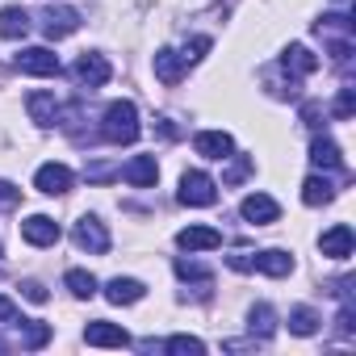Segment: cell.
<instances>
[{
	"label": "cell",
	"instance_id": "obj_29",
	"mask_svg": "<svg viewBox=\"0 0 356 356\" xmlns=\"http://www.w3.org/2000/svg\"><path fill=\"white\" fill-rule=\"evenodd\" d=\"M248 172H252V155H235V163H231L227 176H222V185H239V181H248Z\"/></svg>",
	"mask_w": 356,
	"mask_h": 356
},
{
	"label": "cell",
	"instance_id": "obj_8",
	"mask_svg": "<svg viewBox=\"0 0 356 356\" xmlns=\"http://www.w3.org/2000/svg\"><path fill=\"white\" fill-rule=\"evenodd\" d=\"M22 235H26V243H34V248H51V243H59V222L55 218H47V214H30L26 222H22Z\"/></svg>",
	"mask_w": 356,
	"mask_h": 356
},
{
	"label": "cell",
	"instance_id": "obj_12",
	"mask_svg": "<svg viewBox=\"0 0 356 356\" xmlns=\"http://www.w3.org/2000/svg\"><path fill=\"white\" fill-rule=\"evenodd\" d=\"M193 147H197V155H206V159H231V134L227 130H202L197 138H193Z\"/></svg>",
	"mask_w": 356,
	"mask_h": 356
},
{
	"label": "cell",
	"instance_id": "obj_26",
	"mask_svg": "<svg viewBox=\"0 0 356 356\" xmlns=\"http://www.w3.org/2000/svg\"><path fill=\"white\" fill-rule=\"evenodd\" d=\"M163 352H172V356H202L206 343H202L197 335H172V339L163 343Z\"/></svg>",
	"mask_w": 356,
	"mask_h": 356
},
{
	"label": "cell",
	"instance_id": "obj_23",
	"mask_svg": "<svg viewBox=\"0 0 356 356\" xmlns=\"http://www.w3.org/2000/svg\"><path fill=\"white\" fill-rule=\"evenodd\" d=\"M335 197V185L327 181V176H306V185H302V202L306 206H327Z\"/></svg>",
	"mask_w": 356,
	"mask_h": 356
},
{
	"label": "cell",
	"instance_id": "obj_6",
	"mask_svg": "<svg viewBox=\"0 0 356 356\" xmlns=\"http://www.w3.org/2000/svg\"><path fill=\"white\" fill-rule=\"evenodd\" d=\"M72 72H76V80H80V84H88V88H101V84H109V76H113L109 59H105V55H88V51L76 59V67H72Z\"/></svg>",
	"mask_w": 356,
	"mask_h": 356
},
{
	"label": "cell",
	"instance_id": "obj_20",
	"mask_svg": "<svg viewBox=\"0 0 356 356\" xmlns=\"http://www.w3.org/2000/svg\"><path fill=\"white\" fill-rule=\"evenodd\" d=\"M310 163L314 168H327V172H343V155L331 138H314L310 143Z\"/></svg>",
	"mask_w": 356,
	"mask_h": 356
},
{
	"label": "cell",
	"instance_id": "obj_24",
	"mask_svg": "<svg viewBox=\"0 0 356 356\" xmlns=\"http://www.w3.org/2000/svg\"><path fill=\"white\" fill-rule=\"evenodd\" d=\"M277 331V314H273V306L268 302H260V306H252V335H260V339H268Z\"/></svg>",
	"mask_w": 356,
	"mask_h": 356
},
{
	"label": "cell",
	"instance_id": "obj_9",
	"mask_svg": "<svg viewBox=\"0 0 356 356\" xmlns=\"http://www.w3.org/2000/svg\"><path fill=\"white\" fill-rule=\"evenodd\" d=\"M243 218L256 222V227H268V222L281 218V206H277L268 193H252V197H243Z\"/></svg>",
	"mask_w": 356,
	"mask_h": 356
},
{
	"label": "cell",
	"instance_id": "obj_22",
	"mask_svg": "<svg viewBox=\"0 0 356 356\" xmlns=\"http://www.w3.org/2000/svg\"><path fill=\"white\" fill-rule=\"evenodd\" d=\"M176 277L181 281H193L197 285V298H210V268L206 264H197V260H176Z\"/></svg>",
	"mask_w": 356,
	"mask_h": 356
},
{
	"label": "cell",
	"instance_id": "obj_10",
	"mask_svg": "<svg viewBox=\"0 0 356 356\" xmlns=\"http://www.w3.org/2000/svg\"><path fill=\"white\" fill-rule=\"evenodd\" d=\"M122 176H126L134 189H147V185L159 181V163H155V155H134V159L122 168Z\"/></svg>",
	"mask_w": 356,
	"mask_h": 356
},
{
	"label": "cell",
	"instance_id": "obj_28",
	"mask_svg": "<svg viewBox=\"0 0 356 356\" xmlns=\"http://www.w3.org/2000/svg\"><path fill=\"white\" fill-rule=\"evenodd\" d=\"M22 327H26V335H22V348H42L47 339H51V327L47 323H38V318H17Z\"/></svg>",
	"mask_w": 356,
	"mask_h": 356
},
{
	"label": "cell",
	"instance_id": "obj_3",
	"mask_svg": "<svg viewBox=\"0 0 356 356\" xmlns=\"http://www.w3.org/2000/svg\"><path fill=\"white\" fill-rule=\"evenodd\" d=\"M76 248L80 252H88V256H105L109 252V231H105V222L101 218H92V214H84L80 222H76Z\"/></svg>",
	"mask_w": 356,
	"mask_h": 356
},
{
	"label": "cell",
	"instance_id": "obj_15",
	"mask_svg": "<svg viewBox=\"0 0 356 356\" xmlns=\"http://www.w3.org/2000/svg\"><path fill=\"white\" fill-rule=\"evenodd\" d=\"M185 67H189V63L176 55V51H155V80H159V84H168V88L181 84V80H185Z\"/></svg>",
	"mask_w": 356,
	"mask_h": 356
},
{
	"label": "cell",
	"instance_id": "obj_33",
	"mask_svg": "<svg viewBox=\"0 0 356 356\" xmlns=\"http://www.w3.org/2000/svg\"><path fill=\"white\" fill-rule=\"evenodd\" d=\"M202 51H210V38H193V47H185V55H181V59H185V63H197V59H202Z\"/></svg>",
	"mask_w": 356,
	"mask_h": 356
},
{
	"label": "cell",
	"instance_id": "obj_21",
	"mask_svg": "<svg viewBox=\"0 0 356 356\" xmlns=\"http://www.w3.org/2000/svg\"><path fill=\"white\" fill-rule=\"evenodd\" d=\"M256 268H260L264 277H285V273L293 268V256L281 252V248H268V252H256Z\"/></svg>",
	"mask_w": 356,
	"mask_h": 356
},
{
	"label": "cell",
	"instance_id": "obj_11",
	"mask_svg": "<svg viewBox=\"0 0 356 356\" xmlns=\"http://www.w3.org/2000/svg\"><path fill=\"white\" fill-rule=\"evenodd\" d=\"M176 243H181L185 252H214V248H222V235L214 227H185L181 235H176Z\"/></svg>",
	"mask_w": 356,
	"mask_h": 356
},
{
	"label": "cell",
	"instance_id": "obj_1",
	"mask_svg": "<svg viewBox=\"0 0 356 356\" xmlns=\"http://www.w3.org/2000/svg\"><path fill=\"white\" fill-rule=\"evenodd\" d=\"M138 109H134V101H113L109 109H105V122H101V134L109 138V143H118V147H130L134 138H138Z\"/></svg>",
	"mask_w": 356,
	"mask_h": 356
},
{
	"label": "cell",
	"instance_id": "obj_27",
	"mask_svg": "<svg viewBox=\"0 0 356 356\" xmlns=\"http://www.w3.org/2000/svg\"><path fill=\"white\" fill-rule=\"evenodd\" d=\"M63 281H67V289H72L76 298H92V293H97V277H92V273H84V268H72Z\"/></svg>",
	"mask_w": 356,
	"mask_h": 356
},
{
	"label": "cell",
	"instance_id": "obj_36",
	"mask_svg": "<svg viewBox=\"0 0 356 356\" xmlns=\"http://www.w3.org/2000/svg\"><path fill=\"white\" fill-rule=\"evenodd\" d=\"M17 318H22V310L9 298H0V323H17Z\"/></svg>",
	"mask_w": 356,
	"mask_h": 356
},
{
	"label": "cell",
	"instance_id": "obj_16",
	"mask_svg": "<svg viewBox=\"0 0 356 356\" xmlns=\"http://www.w3.org/2000/svg\"><path fill=\"white\" fill-rule=\"evenodd\" d=\"M281 67H285V72H293V76H314V72H318V55H314L310 47L293 42V47L281 55Z\"/></svg>",
	"mask_w": 356,
	"mask_h": 356
},
{
	"label": "cell",
	"instance_id": "obj_37",
	"mask_svg": "<svg viewBox=\"0 0 356 356\" xmlns=\"http://www.w3.org/2000/svg\"><path fill=\"white\" fill-rule=\"evenodd\" d=\"M0 348H5V339H0Z\"/></svg>",
	"mask_w": 356,
	"mask_h": 356
},
{
	"label": "cell",
	"instance_id": "obj_25",
	"mask_svg": "<svg viewBox=\"0 0 356 356\" xmlns=\"http://www.w3.org/2000/svg\"><path fill=\"white\" fill-rule=\"evenodd\" d=\"M289 331H293V335H314V331H318V314H314L310 306H293V310H289Z\"/></svg>",
	"mask_w": 356,
	"mask_h": 356
},
{
	"label": "cell",
	"instance_id": "obj_13",
	"mask_svg": "<svg viewBox=\"0 0 356 356\" xmlns=\"http://www.w3.org/2000/svg\"><path fill=\"white\" fill-rule=\"evenodd\" d=\"M143 293H147V285L134 281V277H113V281L105 285V298H109L113 306H134V302H143Z\"/></svg>",
	"mask_w": 356,
	"mask_h": 356
},
{
	"label": "cell",
	"instance_id": "obj_19",
	"mask_svg": "<svg viewBox=\"0 0 356 356\" xmlns=\"http://www.w3.org/2000/svg\"><path fill=\"white\" fill-rule=\"evenodd\" d=\"M30 34V13L22 5L0 9V38H26Z\"/></svg>",
	"mask_w": 356,
	"mask_h": 356
},
{
	"label": "cell",
	"instance_id": "obj_34",
	"mask_svg": "<svg viewBox=\"0 0 356 356\" xmlns=\"http://www.w3.org/2000/svg\"><path fill=\"white\" fill-rule=\"evenodd\" d=\"M352 109H356V97H352V88H343V92H339V105H335V113H339V118H352Z\"/></svg>",
	"mask_w": 356,
	"mask_h": 356
},
{
	"label": "cell",
	"instance_id": "obj_32",
	"mask_svg": "<svg viewBox=\"0 0 356 356\" xmlns=\"http://www.w3.org/2000/svg\"><path fill=\"white\" fill-rule=\"evenodd\" d=\"M84 176H88V181H113L118 172H113L109 163H88V168H84Z\"/></svg>",
	"mask_w": 356,
	"mask_h": 356
},
{
	"label": "cell",
	"instance_id": "obj_18",
	"mask_svg": "<svg viewBox=\"0 0 356 356\" xmlns=\"http://www.w3.org/2000/svg\"><path fill=\"white\" fill-rule=\"evenodd\" d=\"M26 109H30V118H34L38 126H55V118H59L55 92H30V97H26Z\"/></svg>",
	"mask_w": 356,
	"mask_h": 356
},
{
	"label": "cell",
	"instance_id": "obj_31",
	"mask_svg": "<svg viewBox=\"0 0 356 356\" xmlns=\"http://www.w3.org/2000/svg\"><path fill=\"white\" fill-rule=\"evenodd\" d=\"M22 202V189H13L9 181H0V210H13Z\"/></svg>",
	"mask_w": 356,
	"mask_h": 356
},
{
	"label": "cell",
	"instance_id": "obj_14",
	"mask_svg": "<svg viewBox=\"0 0 356 356\" xmlns=\"http://www.w3.org/2000/svg\"><path fill=\"white\" fill-rule=\"evenodd\" d=\"M84 339L92 343V348H126L130 343V335L118 327V323H88V331H84Z\"/></svg>",
	"mask_w": 356,
	"mask_h": 356
},
{
	"label": "cell",
	"instance_id": "obj_35",
	"mask_svg": "<svg viewBox=\"0 0 356 356\" xmlns=\"http://www.w3.org/2000/svg\"><path fill=\"white\" fill-rule=\"evenodd\" d=\"M22 293H26V298H30V302H38V306H42V302H47V289H42V285H38V281H26V285H22Z\"/></svg>",
	"mask_w": 356,
	"mask_h": 356
},
{
	"label": "cell",
	"instance_id": "obj_17",
	"mask_svg": "<svg viewBox=\"0 0 356 356\" xmlns=\"http://www.w3.org/2000/svg\"><path fill=\"white\" fill-rule=\"evenodd\" d=\"M323 256H331V260H348L352 256V227L348 222H335L323 235Z\"/></svg>",
	"mask_w": 356,
	"mask_h": 356
},
{
	"label": "cell",
	"instance_id": "obj_30",
	"mask_svg": "<svg viewBox=\"0 0 356 356\" xmlns=\"http://www.w3.org/2000/svg\"><path fill=\"white\" fill-rule=\"evenodd\" d=\"M227 264H231L235 273H252V268H256V252H231Z\"/></svg>",
	"mask_w": 356,
	"mask_h": 356
},
{
	"label": "cell",
	"instance_id": "obj_5",
	"mask_svg": "<svg viewBox=\"0 0 356 356\" xmlns=\"http://www.w3.org/2000/svg\"><path fill=\"white\" fill-rule=\"evenodd\" d=\"M17 72H26V76H59V55L47 51V47H26L17 55Z\"/></svg>",
	"mask_w": 356,
	"mask_h": 356
},
{
	"label": "cell",
	"instance_id": "obj_2",
	"mask_svg": "<svg viewBox=\"0 0 356 356\" xmlns=\"http://www.w3.org/2000/svg\"><path fill=\"white\" fill-rule=\"evenodd\" d=\"M181 202H185V206H214V202H218L214 176H206V172H185V176H181Z\"/></svg>",
	"mask_w": 356,
	"mask_h": 356
},
{
	"label": "cell",
	"instance_id": "obj_4",
	"mask_svg": "<svg viewBox=\"0 0 356 356\" xmlns=\"http://www.w3.org/2000/svg\"><path fill=\"white\" fill-rule=\"evenodd\" d=\"M72 168L67 163H42L38 168V176H34V185H38V193H47V197H63L67 189H72Z\"/></svg>",
	"mask_w": 356,
	"mask_h": 356
},
{
	"label": "cell",
	"instance_id": "obj_7",
	"mask_svg": "<svg viewBox=\"0 0 356 356\" xmlns=\"http://www.w3.org/2000/svg\"><path fill=\"white\" fill-rule=\"evenodd\" d=\"M42 30H47V38H67V34L80 30V13L67 9V5H51L42 13Z\"/></svg>",
	"mask_w": 356,
	"mask_h": 356
}]
</instances>
